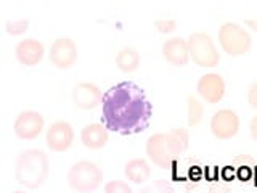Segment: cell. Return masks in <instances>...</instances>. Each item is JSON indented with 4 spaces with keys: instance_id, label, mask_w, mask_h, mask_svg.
Instances as JSON below:
<instances>
[{
    "instance_id": "obj_17",
    "label": "cell",
    "mask_w": 257,
    "mask_h": 193,
    "mask_svg": "<svg viewBox=\"0 0 257 193\" xmlns=\"http://www.w3.org/2000/svg\"><path fill=\"white\" fill-rule=\"evenodd\" d=\"M116 64L120 71L132 72L140 66V53L132 47H125L116 55Z\"/></svg>"
},
{
    "instance_id": "obj_8",
    "label": "cell",
    "mask_w": 257,
    "mask_h": 193,
    "mask_svg": "<svg viewBox=\"0 0 257 193\" xmlns=\"http://www.w3.org/2000/svg\"><path fill=\"white\" fill-rule=\"evenodd\" d=\"M45 142L47 147L52 151H66L72 145V142H74V131H72L71 124L66 123V121H56V123L48 127Z\"/></svg>"
},
{
    "instance_id": "obj_9",
    "label": "cell",
    "mask_w": 257,
    "mask_h": 193,
    "mask_svg": "<svg viewBox=\"0 0 257 193\" xmlns=\"http://www.w3.org/2000/svg\"><path fill=\"white\" fill-rule=\"evenodd\" d=\"M77 60V45L69 37L56 39L50 47V61L60 69H68Z\"/></svg>"
},
{
    "instance_id": "obj_23",
    "label": "cell",
    "mask_w": 257,
    "mask_h": 193,
    "mask_svg": "<svg viewBox=\"0 0 257 193\" xmlns=\"http://www.w3.org/2000/svg\"><path fill=\"white\" fill-rule=\"evenodd\" d=\"M247 102L251 105V108L257 110V80L249 87V93H247Z\"/></svg>"
},
{
    "instance_id": "obj_6",
    "label": "cell",
    "mask_w": 257,
    "mask_h": 193,
    "mask_svg": "<svg viewBox=\"0 0 257 193\" xmlns=\"http://www.w3.org/2000/svg\"><path fill=\"white\" fill-rule=\"evenodd\" d=\"M190 56L198 66L203 68H214L219 64L220 56L212 42V39L206 32H195L187 40Z\"/></svg>"
},
{
    "instance_id": "obj_19",
    "label": "cell",
    "mask_w": 257,
    "mask_h": 193,
    "mask_svg": "<svg viewBox=\"0 0 257 193\" xmlns=\"http://www.w3.org/2000/svg\"><path fill=\"white\" fill-rule=\"evenodd\" d=\"M140 193H175V190L167 180L159 179V180H155L153 183L147 185L145 188H142Z\"/></svg>"
},
{
    "instance_id": "obj_16",
    "label": "cell",
    "mask_w": 257,
    "mask_h": 193,
    "mask_svg": "<svg viewBox=\"0 0 257 193\" xmlns=\"http://www.w3.org/2000/svg\"><path fill=\"white\" fill-rule=\"evenodd\" d=\"M124 174H125V177L131 182H134V183H142V182H147L150 179L151 169H150V164L145 159L135 158V159H131L125 164Z\"/></svg>"
},
{
    "instance_id": "obj_21",
    "label": "cell",
    "mask_w": 257,
    "mask_h": 193,
    "mask_svg": "<svg viewBox=\"0 0 257 193\" xmlns=\"http://www.w3.org/2000/svg\"><path fill=\"white\" fill-rule=\"evenodd\" d=\"M104 193H132V188L122 180H109L104 185Z\"/></svg>"
},
{
    "instance_id": "obj_7",
    "label": "cell",
    "mask_w": 257,
    "mask_h": 193,
    "mask_svg": "<svg viewBox=\"0 0 257 193\" xmlns=\"http://www.w3.org/2000/svg\"><path fill=\"white\" fill-rule=\"evenodd\" d=\"M239 131V118L233 110H219L211 118V132L217 139L227 140L235 137Z\"/></svg>"
},
{
    "instance_id": "obj_24",
    "label": "cell",
    "mask_w": 257,
    "mask_h": 193,
    "mask_svg": "<svg viewBox=\"0 0 257 193\" xmlns=\"http://www.w3.org/2000/svg\"><path fill=\"white\" fill-rule=\"evenodd\" d=\"M251 175H252V169L251 167H247V166H239L238 167V177H239V180H249L251 179Z\"/></svg>"
},
{
    "instance_id": "obj_2",
    "label": "cell",
    "mask_w": 257,
    "mask_h": 193,
    "mask_svg": "<svg viewBox=\"0 0 257 193\" xmlns=\"http://www.w3.org/2000/svg\"><path fill=\"white\" fill-rule=\"evenodd\" d=\"M188 131L174 129L171 132H159L151 135L147 142V155L156 166L167 169L172 161L188 148Z\"/></svg>"
},
{
    "instance_id": "obj_15",
    "label": "cell",
    "mask_w": 257,
    "mask_h": 193,
    "mask_svg": "<svg viewBox=\"0 0 257 193\" xmlns=\"http://www.w3.org/2000/svg\"><path fill=\"white\" fill-rule=\"evenodd\" d=\"M108 129L101 124H88L80 132V140L90 150H100L108 143Z\"/></svg>"
},
{
    "instance_id": "obj_13",
    "label": "cell",
    "mask_w": 257,
    "mask_h": 193,
    "mask_svg": "<svg viewBox=\"0 0 257 193\" xmlns=\"http://www.w3.org/2000/svg\"><path fill=\"white\" fill-rule=\"evenodd\" d=\"M163 56L174 66H185L190 60L188 44L180 37L169 39L163 45Z\"/></svg>"
},
{
    "instance_id": "obj_12",
    "label": "cell",
    "mask_w": 257,
    "mask_h": 193,
    "mask_svg": "<svg viewBox=\"0 0 257 193\" xmlns=\"http://www.w3.org/2000/svg\"><path fill=\"white\" fill-rule=\"evenodd\" d=\"M72 100H74L76 107L80 110H93L96 108L103 100V93L92 82H80L72 90Z\"/></svg>"
},
{
    "instance_id": "obj_10",
    "label": "cell",
    "mask_w": 257,
    "mask_h": 193,
    "mask_svg": "<svg viewBox=\"0 0 257 193\" xmlns=\"http://www.w3.org/2000/svg\"><path fill=\"white\" fill-rule=\"evenodd\" d=\"M15 134L23 140H34L44 129V116L37 111H23L15 121Z\"/></svg>"
},
{
    "instance_id": "obj_4",
    "label": "cell",
    "mask_w": 257,
    "mask_h": 193,
    "mask_svg": "<svg viewBox=\"0 0 257 193\" xmlns=\"http://www.w3.org/2000/svg\"><path fill=\"white\" fill-rule=\"evenodd\" d=\"M68 182L69 187L76 191H93L103 182V172L92 161H79V163H76L69 169Z\"/></svg>"
},
{
    "instance_id": "obj_11",
    "label": "cell",
    "mask_w": 257,
    "mask_h": 193,
    "mask_svg": "<svg viewBox=\"0 0 257 193\" xmlns=\"http://www.w3.org/2000/svg\"><path fill=\"white\" fill-rule=\"evenodd\" d=\"M198 93L207 103H219L225 95V80L217 72L201 76L198 80Z\"/></svg>"
},
{
    "instance_id": "obj_26",
    "label": "cell",
    "mask_w": 257,
    "mask_h": 193,
    "mask_svg": "<svg viewBox=\"0 0 257 193\" xmlns=\"http://www.w3.org/2000/svg\"><path fill=\"white\" fill-rule=\"evenodd\" d=\"M249 131H251L252 139L257 142V116H254V118L251 119V123H249Z\"/></svg>"
},
{
    "instance_id": "obj_3",
    "label": "cell",
    "mask_w": 257,
    "mask_h": 193,
    "mask_svg": "<svg viewBox=\"0 0 257 193\" xmlns=\"http://www.w3.org/2000/svg\"><path fill=\"white\" fill-rule=\"evenodd\" d=\"M16 180L26 188H39L48 175V158L42 150L29 148L20 153L15 169Z\"/></svg>"
},
{
    "instance_id": "obj_22",
    "label": "cell",
    "mask_w": 257,
    "mask_h": 193,
    "mask_svg": "<svg viewBox=\"0 0 257 193\" xmlns=\"http://www.w3.org/2000/svg\"><path fill=\"white\" fill-rule=\"evenodd\" d=\"M155 28L159 32H163V34H169V32H172L177 28V23L174 20H156Z\"/></svg>"
},
{
    "instance_id": "obj_14",
    "label": "cell",
    "mask_w": 257,
    "mask_h": 193,
    "mask_svg": "<svg viewBox=\"0 0 257 193\" xmlns=\"http://www.w3.org/2000/svg\"><path fill=\"white\" fill-rule=\"evenodd\" d=\"M16 58L24 66H36L44 58V45L36 39H26L16 45Z\"/></svg>"
},
{
    "instance_id": "obj_28",
    "label": "cell",
    "mask_w": 257,
    "mask_h": 193,
    "mask_svg": "<svg viewBox=\"0 0 257 193\" xmlns=\"http://www.w3.org/2000/svg\"><path fill=\"white\" fill-rule=\"evenodd\" d=\"M13 193H23V191H13Z\"/></svg>"
},
{
    "instance_id": "obj_20",
    "label": "cell",
    "mask_w": 257,
    "mask_h": 193,
    "mask_svg": "<svg viewBox=\"0 0 257 193\" xmlns=\"http://www.w3.org/2000/svg\"><path fill=\"white\" fill-rule=\"evenodd\" d=\"M5 29L8 34L12 36H21L29 29V21L28 20H20V21H7Z\"/></svg>"
},
{
    "instance_id": "obj_1",
    "label": "cell",
    "mask_w": 257,
    "mask_h": 193,
    "mask_svg": "<svg viewBox=\"0 0 257 193\" xmlns=\"http://www.w3.org/2000/svg\"><path fill=\"white\" fill-rule=\"evenodd\" d=\"M103 123L108 131L122 135L143 132L150 126L151 103L145 90L131 80L112 85L103 95Z\"/></svg>"
},
{
    "instance_id": "obj_27",
    "label": "cell",
    "mask_w": 257,
    "mask_h": 193,
    "mask_svg": "<svg viewBox=\"0 0 257 193\" xmlns=\"http://www.w3.org/2000/svg\"><path fill=\"white\" fill-rule=\"evenodd\" d=\"M246 24L251 29H254V31H257V21H254V20H246Z\"/></svg>"
},
{
    "instance_id": "obj_5",
    "label": "cell",
    "mask_w": 257,
    "mask_h": 193,
    "mask_svg": "<svg viewBox=\"0 0 257 193\" xmlns=\"http://www.w3.org/2000/svg\"><path fill=\"white\" fill-rule=\"evenodd\" d=\"M219 42L223 52L230 56L246 55L251 50L252 39L249 32L236 23H225L219 29Z\"/></svg>"
},
{
    "instance_id": "obj_18",
    "label": "cell",
    "mask_w": 257,
    "mask_h": 193,
    "mask_svg": "<svg viewBox=\"0 0 257 193\" xmlns=\"http://www.w3.org/2000/svg\"><path fill=\"white\" fill-rule=\"evenodd\" d=\"M204 116V107L195 95H188V126H198Z\"/></svg>"
},
{
    "instance_id": "obj_25",
    "label": "cell",
    "mask_w": 257,
    "mask_h": 193,
    "mask_svg": "<svg viewBox=\"0 0 257 193\" xmlns=\"http://www.w3.org/2000/svg\"><path fill=\"white\" fill-rule=\"evenodd\" d=\"M209 193H231L230 188L227 185H222V183H217V185H212L211 188H209Z\"/></svg>"
}]
</instances>
